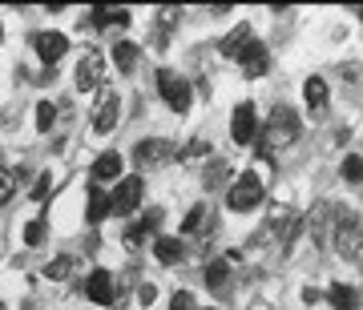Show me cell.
<instances>
[{
	"instance_id": "1",
	"label": "cell",
	"mask_w": 363,
	"mask_h": 310,
	"mask_svg": "<svg viewBox=\"0 0 363 310\" xmlns=\"http://www.w3.org/2000/svg\"><path fill=\"white\" fill-rule=\"evenodd\" d=\"M331 242H335V250L343 254V258H359V250H363V226H359V218H355L351 209H343V206L335 209Z\"/></svg>"
},
{
	"instance_id": "2",
	"label": "cell",
	"mask_w": 363,
	"mask_h": 310,
	"mask_svg": "<svg viewBox=\"0 0 363 310\" xmlns=\"http://www.w3.org/2000/svg\"><path fill=\"white\" fill-rule=\"evenodd\" d=\"M267 142L259 145V154L267 157L271 149H283V145H291L298 137V117H295V109H274L271 113V121H267V133H262Z\"/></svg>"
},
{
	"instance_id": "3",
	"label": "cell",
	"mask_w": 363,
	"mask_h": 310,
	"mask_svg": "<svg viewBox=\"0 0 363 310\" xmlns=\"http://www.w3.org/2000/svg\"><path fill=\"white\" fill-rule=\"evenodd\" d=\"M226 202H230L234 214H250V209L262 202V178L259 173H250V169L247 173H238V181L230 185V197H226Z\"/></svg>"
},
{
	"instance_id": "4",
	"label": "cell",
	"mask_w": 363,
	"mask_h": 310,
	"mask_svg": "<svg viewBox=\"0 0 363 310\" xmlns=\"http://www.w3.org/2000/svg\"><path fill=\"white\" fill-rule=\"evenodd\" d=\"M157 89H162V97H166V105L174 109V113H186V109H190V85H186L182 77H174L169 69L157 73Z\"/></svg>"
},
{
	"instance_id": "5",
	"label": "cell",
	"mask_w": 363,
	"mask_h": 310,
	"mask_svg": "<svg viewBox=\"0 0 363 310\" xmlns=\"http://www.w3.org/2000/svg\"><path fill=\"white\" fill-rule=\"evenodd\" d=\"M142 194H145L142 178H121L113 197H109V206H113V214H133V209L142 206Z\"/></svg>"
},
{
	"instance_id": "6",
	"label": "cell",
	"mask_w": 363,
	"mask_h": 310,
	"mask_svg": "<svg viewBox=\"0 0 363 310\" xmlns=\"http://www.w3.org/2000/svg\"><path fill=\"white\" fill-rule=\"evenodd\" d=\"M230 137L238 145H250L255 137H259V117H255V105L250 101H242L238 109H234V117H230Z\"/></svg>"
},
{
	"instance_id": "7",
	"label": "cell",
	"mask_w": 363,
	"mask_h": 310,
	"mask_svg": "<svg viewBox=\"0 0 363 310\" xmlns=\"http://www.w3.org/2000/svg\"><path fill=\"white\" fill-rule=\"evenodd\" d=\"M166 157H174V145L162 142V137H150V142H138V145H133V161H138V169L162 166Z\"/></svg>"
},
{
	"instance_id": "8",
	"label": "cell",
	"mask_w": 363,
	"mask_h": 310,
	"mask_svg": "<svg viewBox=\"0 0 363 310\" xmlns=\"http://www.w3.org/2000/svg\"><path fill=\"white\" fill-rule=\"evenodd\" d=\"M105 77V61H101V52H85L81 57V65H77V89H97Z\"/></svg>"
},
{
	"instance_id": "9",
	"label": "cell",
	"mask_w": 363,
	"mask_h": 310,
	"mask_svg": "<svg viewBox=\"0 0 363 310\" xmlns=\"http://www.w3.org/2000/svg\"><path fill=\"white\" fill-rule=\"evenodd\" d=\"M33 45H37V52H40V61H61L65 57V49H69V40H65V33H37L33 37Z\"/></svg>"
},
{
	"instance_id": "10",
	"label": "cell",
	"mask_w": 363,
	"mask_h": 310,
	"mask_svg": "<svg viewBox=\"0 0 363 310\" xmlns=\"http://www.w3.org/2000/svg\"><path fill=\"white\" fill-rule=\"evenodd\" d=\"M117 93H105L101 101H97V113H93V130L97 133H109L117 125V117H121V109H117Z\"/></svg>"
},
{
	"instance_id": "11",
	"label": "cell",
	"mask_w": 363,
	"mask_h": 310,
	"mask_svg": "<svg viewBox=\"0 0 363 310\" xmlns=\"http://www.w3.org/2000/svg\"><path fill=\"white\" fill-rule=\"evenodd\" d=\"M250 45H255V33H250V25H238V28H230V33H226V40H222V52L238 61V57H242Z\"/></svg>"
},
{
	"instance_id": "12",
	"label": "cell",
	"mask_w": 363,
	"mask_h": 310,
	"mask_svg": "<svg viewBox=\"0 0 363 310\" xmlns=\"http://www.w3.org/2000/svg\"><path fill=\"white\" fill-rule=\"evenodd\" d=\"M85 294H89L93 302L109 306V298H113V278H109V270H93L89 282H85Z\"/></svg>"
},
{
	"instance_id": "13",
	"label": "cell",
	"mask_w": 363,
	"mask_h": 310,
	"mask_svg": "<svg viewBox=\"0 0 363 310\" xmlns=\"http://www.w3.org/2000/svg\"><path fill=\"white\" fill-rule=\"evenodd\" d=\"M93 181L101 185V181H121V157L117 154H101L93 161Z\"/></svg>"
},
{
	"instance_id": "14",
	"label": "cell",
	"mask_w": 363,
	"mask_h": 310,
	"mask_svg": "<svg viewBox=\"0 0 363 310\" xmlns=\"http://www.w3.org/2000/svg\"><path fill=\"white\" fill-rule=\"evenodd\" d=\"M327 302H331L335 310H359V290H355V286L335 282L331 290H327Z\"/></svg>"
},
{
	"instance_id": "15",
	"label": "cell",
	"mask_w": 363,
	"mask_h": 310,
	"mask_svg": "<svg viewBox=\"0 0 363 310\" xmlns=\"http://www.w3.org/2000/svg\"><path fill=\"white\" fill-rule=\"evenodd\" d=\"M238 61H242V73H247V77H262V73H267V49H262L259 40H255Z\"/></svg>"
},
{
	"instance_id": "16",
	"label": "cell",
	"mask_w": 363,
	"mask_h": 310,
	"mask_svg": "<svg viewBox=\"0 0 363 310\" xmlns=\"http://www.w3.org/2000/svg\"><path fill=\"white\" fill-rule=\"evenodd\" d=\"M109 209H113V206H109V194H105L101 185H93V190H89V206H85V218H89V222H101Z\"/></svg>"
},
{
	"instance_id": "17",
	"label": "cell",
	"mask_w": 363,
	"mask_h": 310,
	"mask_svg": "<svg viewBox=\"0 0 363 310\" xmlns=\"http://www.w3.org/2000/svg\"><path fill=\"white\" fill-rule=\"evenodd\" d=\"M113 61L121 73H133V65H138V45L133 40H117L113 45Z\"/></svg>"
},
{
	"instance_id": "18",
	"label": "cell",
	"mask_w": 363,
	"mask_h": 310,
	"mask_svg": "<svg viewBox=\"0 0 363 310\" xmlns=\"http://www.w3.org/2000/svg\"><path fill=\"white\" fill-rule=\"evenodd\" d=\"M303 93H307L311 113H323V105H327V81H323V77H311L307 85H303Z\"/></svg>"
},
{
	"instance_id": "19",
	"label": "cell",
	"mask_w": 363,
	"mask_h": 310,
	"mask_svg": "<svg viewBox=\"0 0 363 310\" xmlns=\"http://www.w3.org/2000/svg\"><path fill=\"white\" fill-rule=\"evenodd\" d=\"M157 222H162V214H157V209H150V214H145L142 222H138V226H130V230H125V246H142V238L150 230H154Z\"/></svg>"
},
{
	"instance_id": "20",
	"label": "cell",
	"mask_w": 363,
	"mask_h": 310,
	"mask_svg": "<svg viewBox=\"0 0 363 310\" xmlns=\"http://www.w3.org/2000/svg\"><path fill=\"white\" fill-rule=\"evenodd\" d=\"M154 254H157V262L174 266V262H182V242H178V238H157V242H154Z\"/></svg>"
},
{
	"instance_id": "21",
	"label": "cell",
	"mask_w": 363,
	"mask_h": 310,
	"mask_svg": "<svg viewBox=\"0 0 363 310\" xmlns=\"http://www.w3.org/2000/svg\"><path fill=\"white\" fill-rule=\"evenodd\" d=\"M226 278H230V266H226V262H210L206 266V282L210 286H226Z\"/></svg>"
},
{
	"instance_id": "22",
	"label": "cell",
	"mask_w": 363,
	"mask_h": 310,
	"mask_svg": "<svg viewBox=\"0 0 363 310\" xmlns=\"http://www.w3.org/2000/svg\"><path fill=\"white\" fill-rule=\"evenodd\" d=\"M210 154V142H206V137H194V142H190V145H186V149H182V161H194V157H206Z\"/></svg>"
},
{
	"instance_id": "23",
	"label": "cell",
	"mask_w": 363,
	"mask_h": 310,
	"mask_svg": "<svg viewBox=\"0 0 363 310\" xmlns=\"http://www.w3.org/2000/svg\"><path fill=\"white\" fill-rule=\"evenodd\" d=\"M52 121H57V105H52V101H40V105H37V130H49Z\"/></svg>"
},
{
	"instance_id": "24",
	"label": "cell",
	"mask_w": 363,
	"mask_h": 310,
	"mask_svg": "<svg viewBox=\"0 0 363 310\" xmlns=\"http://www.w3.org/2000/svg\"><path fill=\"white\" fill-rule=\"evenodd\" d=\"M69 270H73V258H69V254H61V258H52L49 262V278H69Z\"/></svg>"
},
{
	"instance_id": "25",
	"label": "cell",
	"mask_w": 363,
	"mask_h": 310,
	"mask_svg": "<svg viewBox=\"0 0 363 310\" xmlns=\"http://www.w3.org/2000/svg\"><path fill=\"white\" fill-rule=\"evenodd\" d=\"M343 178L347 181H363V157H343Z\"/></svg>"
},
{
	"instance_id": "26",
	"label": "cell",
	"mask_w": 363,
	"mask_h": 310,
	"mask_svg": "<svg viewBox=\"0 0 363 310\" xmlns=\"http://www.w3.org/2000/svg\"><path fill=\"white\" fill-rule=\"evenodd\" d=\"M226 173H230V166H226V161H214V166H210V173H206V190L222 185V181H226Z\"/></svg>"
},
{
	"instance_id": "27",
	"label": "cell",
	"mask_w": 363,
	"mask_h": 310,
	"mask_svg": "<svg viewBox=\"0 0 363 310\" xmlns=\"http://www.w3.org/2000/svg\"><path fill=\"white\" fill-rule=\"evenodd\" d=\"M13 190H16V178L9 173V169H0V206L13 202Z\"/></svg>"
},
{
	"instance_id": "28",
	"label": "cell",
	"mask_w": 363,
	"mask_h": 310,
	"mask_svg": "<svg viewBox=\"0 0 363 310\" xmlns=\"http://www.w3.org/2000/svg\"><path fill=\"white\" fill-rule=\"evenodd\" d=\"M169 310H194V294L190 290H178V294L169 298Z\"/></svg>"
},
{
	"instance_id": "29",
	"label": "cell",
	"mask_w": 363,
	"mask_h": 310,
	"mask_svg": "<svg viewBox=\"0 0 363 310\" xmlns=\"http://www.w3.org/2000/svg\"><path fill=\"white\" fill-rule=\"evenodd\" d=\"M25 242H28V246H40V242H45V226H40V222H28V226H25Z\"/></svg>"
},
{
	"instance_id": "30",
	"label": "cell",
	"mask_w": 363,
	"mask_h": 310,
	"mask_svg": "<svg viewBox=\"0 0 363 310\" xmlns=\"http://www.w3.org/2000/svg\"><path fill=\"white\" fill-rule=\"evenodd\" d=\"M202 214H206V206H194V209H190V214H186V222H182V234L198 230V222H202Z\"/></svg>"
},
{
	"instance_id": "31",
	"label": "cell",
	"mask_w": 363,
	"mask_h": 310,
	"mask_svg": "<svg viewBox=\"0 0 363 310\" xmlns=\"http://www.w3.org/2000/svg\"><path fill=\"white\" fill-rule=\"evenodd\" d=\"M49 190H52V181H49V173H45V178L33 185V197H37V202H45V197H49Z\"/></svg>"
},
{
	"instance_id": "32",
	"label": "cell",
	"mask_w": 363,
	"mask_h": 310,
	"mask_svg": "<svg viewBox=\"0 0 363 310\" xmlns=\"http://www.w3.org/2000/svg\"><path fill=\"white\" fill-rule=\"evenodd\" d=\"M138 298H142V306H150V302H154V298H157V290H154V286H150V282H145L142 290H138Z\"/></svg>"
},
{
	"instance_id": "33",
	"label": "cell",
	"mask_w": 363,
	"mask_h": 310,
	"mask_svg": "<svg viewBox=\"0 0 363 310\" xmlns=\"http://www.w3.org/2000/svg\"><path fill=\"white\" fill-rule=\"evenodd\" d=\"M89 25H97V28H105L109 25V13H105V8H97V13L89 16Z\"/></svg>"
},
{
	"instance_id": "34",
	"label": "cell",
	"mask_w": 363,
	"mask_h": 310,
	"mask_svg": "<svg viewBox=\"0 0 363 310\" xmlns=\"http://www.w3.org/2000/svg\"><path fill=\"white\" fill-rule=\"evenodd\" d=\"M255 310H271V306H267V302H259V306H255Z\"/></svg>"
},
{
	"instance_id": "35",
	"label": "cell",
	"mask_w": 363,
	"mask_h": 310,
	"mask_svg": "<svg viewBox=\"0 0 363 310\" xmlns=\"http://www.w3.org/2000/svg\"><path fill=\"white\" fill-rule=\"evenodd\" d=\"M359 21H363V8H359Z\"/></svg>"
},
{
	"instance_id": "36",
	"label": "cell",
	"mask_w": 363,
	"mask_h": 310,
	"mask_svg": "<svg viewBox=\"0 0 363 310\" xmlns=\"http://www.w3.org/2000/svg\"><path fill=\"white\" fill-rule=\"evenodd\" d=\"M0 37H4V28H0Z\"/></svg>"
},
{
	"instance_id": "37",
	"label": "cell",
	"mask_w": 363,
	"mask_h": 310,
	"mask_svg": "<svg viewBox=\"0 0 363 310\" xmlns=\"http://www.w3.org/2000/svg\"><path fill=\"white\" fill-rule=\"evenodd\" d=\"M0 310H4V302H0Z\"/></svg>"
}]
</instances>
